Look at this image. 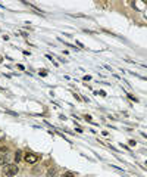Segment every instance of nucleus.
<instances>
[{
  "label": "nucleus",
  "mask_w": 147,
  "mask_h": 177,
  "mask_svg": "<svg viewBox=\"0 0 147 177\" xmlns=\"http://www.w3.org/2000/svg\"><path fill=\"white\" fill-rule=\"evenodd\" d=\"M22 158H24V154H22L21 151H18L16 154H15V161H16V162H19Z\"/></svg>",
  "instance_id": "20e7f679"
},
{
  "label": "nucleus",
  "mask_w": 147,
  "mask_h": 177,
  "mask_svg": "<svg viewBox=\"0 0 147 177\" xmlns=\"http://www.w3.org/2000/svg\"><path fill=\"white\" fill-rule=\"evenodd\" d=\"M62 177H75V173L74 171H66V173L62 174Z\"/></svg>",
  "instance_id": "423d86ee"
},
{
  "label": "nucleus",
  "mask_w": 147,
  "mask_h": 177,
  "mask_svg": "<svg viewBox=\"0 0 147 177\" xmlns=\"http://www.w3.org/2000/svg\"><path fill=\"white\" fill-rule=\"evenodd\" d=\"M56 173H57V170H56V168H51V170H49L47 177H55V176H56Z\"/></svg>",
  "instance_id": "39448f33"
},
{
  "label": "nucleus",
  "mask_w": 147,
  "mask_h": 177,
  "mask_svg": "<svg viewBox=\"0 0 147 177\" xmlns=\"http://www.w3.org/2000/svg\"><path fill=\"white\" fill-rule=\"evenodd\" d=\"M18 173V167L15 165V164H6V165H3V174L7 177L10 176H15V174Z\"/></svg>",
  "instance_id": "f257e3e1"
},
{
  "label": "nucleus",
  "mask_w": 147,
  "mask_h": 177,
  "mask_svg": "<svg viewBox=\"0 0 147 177\" xmlns=\"http://www.w3.org/2000/svg\"><path fill=\"white\" fill-rule=\"evenodd\" d=\"M6 152H7L6 146H0V154H6Z\"/></svg>",
  "instance_id": "0eeeda50"
},
{
  "label": "nucleus",
  "mask_w": 147,
  "mask_h": 177,
  "mask_svg": "<svg viewBox=\"0 0 147 177\" xmlns=\"http://www.w3.org/2000/svg\"><path fill=\"white\" fill-rule=\"evenodd\" d=\"M2 60H3V58H2V56H0V62H2Z\"/></svg>",
  "instance_id": "6e6552de"
},
{
  "label": "nucleus",
  "mask_w": 147,
  "mask_h": 177,
  "mask_svg": "<svg viewBox=\"0 0 147 177\" xmlns=\"http://www.w3.org/2000/svg\"><path fill=\"white\" fill-rule=\"evenodd\" d=\"M9 159H10V155L7 154H0V165H6L9 164Z\"/></svg>",
  "instance_id": "7ed1b4c3"
},
{
  "label": "nucleus",
  "mask_w": 147,
  "mask_h": 177,
  "mask_svg": "<svg viewBox=\"0 0 147 177\" xmlns=\"http://www.w3.org/2000/svg\"><path fill=\"white\" fill-rule=\"evenodd\" d=\"M24 159H25L28 164H35V162L38 161V156H37L35 154H25L24 155Z\"/></svg>",
  "instance_id": "f03ea898"
},
{
  "label": "nucleus",
  "mask_w": 147,
  "mask_h": 177,
  "mask_svg": "<svg viewBox=\"0 0 147 177\" xmlns=\"http://www.w3.org/2000/svg\"><path fill=\"white\" fill-rule=\"evenodd\" d=\"M146 165H147V161H146Z\"/></svg>",
  "instance_id": "1a4fd4ad"
}]
</instances>
